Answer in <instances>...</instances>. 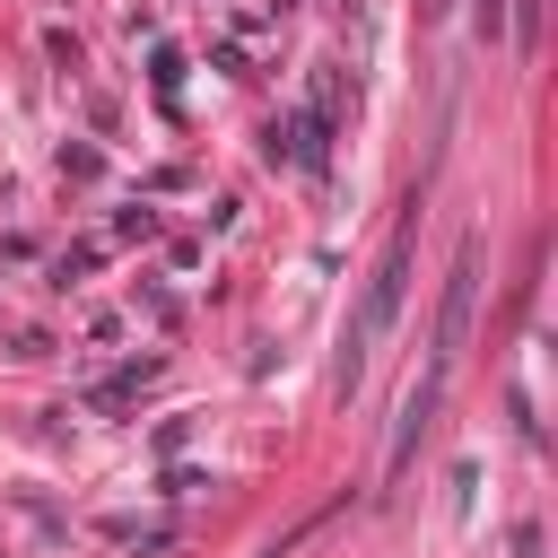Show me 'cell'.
Instances as JSON below:
<instances>
[{
  "instance_id": "1",
  "label": "cell",
  "mask_w": 558,
  "mask_h": 558,
  "mask_svg": "<svg viewBox=\"0 0 558 558\" xmlns=\"http://www.w3.org/2000/svg\"><path fill=\"white\" fill-rule=\"evenodd\" d=\"M401 279H410V244H392V253H384V270H375V288H366V305H357V331H349V340H357V349H349V375H357V366H366V349L392 331V314H401Z\"/></svg>"
},
{
  "instance_id": "2",
  "label": "cell",
  "mask_w": 558,
  "mask_h": 558,
  "mask_svg": "<svg viewBox=\"0 0 558 558\" xmlns=\"http://www.w3.org/2000/svg\"><path fill=\"white\" fill-rule=\"evenodd\" d=\"M506 26V0H480V35H497Z\"/></svg>"
}]
</instances>
